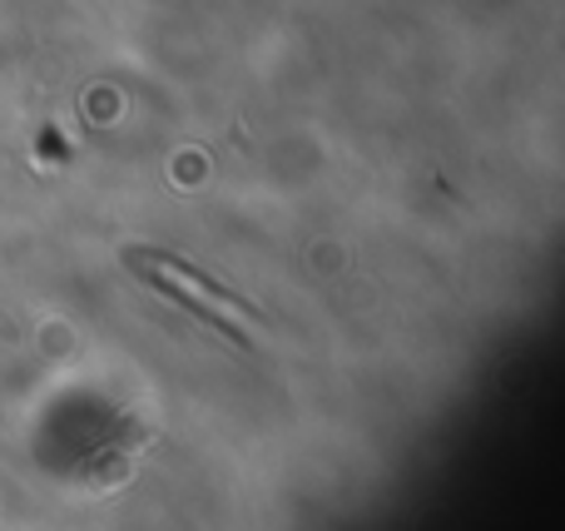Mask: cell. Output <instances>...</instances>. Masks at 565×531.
<instances>
[{
  "label": "cell",
  "instance_id": "1",
  "mask_svg": "<svg viewBox=\"0 0 565 531\" xmlns=\"http://www.w3.org/2000/svg\"><path fill=\"white\" fill-rule=\"evenodd\" d=\"M149 443V427L145 423H119V433L115 437H105V443L95 447V453L79 463V482H89L95 492H109V487H119L129 472H135V457H139V447Z\"/></svg>",
  "mask_w": 565,
  "mask_h": 531
},
{
  "label": "cell",
  "instance_id": "2",
  "mask_svg": "<svg viewBox=\"0 0 565 531\" xmlns=\"http://www.w3.org/2000/svg\"><path fill=\"white\" fill-rule=\"evenodd\" d=\"M125 264H129V268H139V274H145L149 284H154V288H159V294H164V298H174V304H184L189 314H194L199 323H209V328H214V333L224 338V343H234V348H248V338L238 333V328H228V318H218V314H214V308H209V304H199L194 294H184V288H179L174 278L164 274V268H154V264H149V258H139L135 248H125Z\"/></svg>",
  "mask_w": 565,
  "mask_h": 531
},
{
  "label": "cell",
  "instance_id": "3",
  "mask_svg": "<svg viewBox=\"0 0 565 531\" xmlns=\"http://www.w3.org/2000/svg\"><path fill=\"white\" fill-rule=\"evenodd\" d=\"M135 254H139V258H149V264H154V268H164V274H174V278H189V284H194V288H199V294L218 298V304H228V308H244V314H258V308H254V304H244V298H234V294H228V288H218V284H214V278L194 274V268H189V264H179V258H174V254H159V248H135Z\"/></svg>",
  "mask_w": 565,
  "mask_h": 531
}]
</instances>
